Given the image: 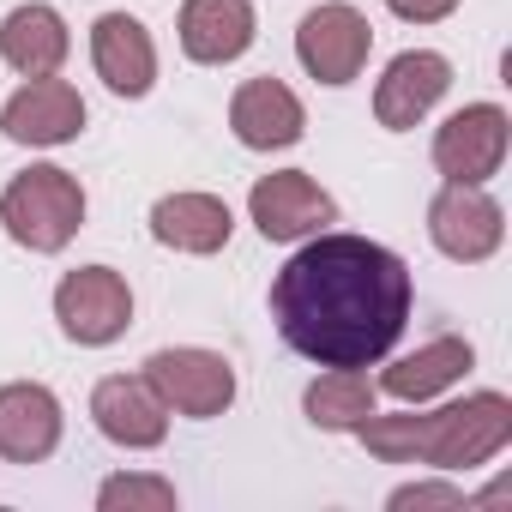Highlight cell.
<instances>
[{
	"label": "cell",
	"mask_w": 512,
	"mask_h": 512,
	"mask_svg": "<svg viewBox=\"0 0 512 512\" xmlns=\"http://www.w3.org/2000/svg\"><path fill=\"white\" fill-rule=\"evenodd\" d=\"M151 235L175 253H193V260H205V253H223L229 235H235V211L217 199V193H163L151 205Z\"/></svg>",
	"instance_id": "obj_18"
},
{
	"label": "cell",
	"mask_w": 512,
	"mask_h": 512,
	"mask_svg": "<svg viewBox=\"0 0 512 512\" xmlns=\"http://www.w3.org/2000/svg\"><path fill=\"white\" fill-rule=\"evenodd\" d=\"M374 404H380V386H374L362 368H326V374L302 392L308 422L326 428V434H356Z\"/></svg>",
	"instance_id": "obj_20"
},
{
	"label": "cell",
	"mask_w": 512,
	"mask_h": 512,
	"mask_svg": "<svg viewBox=\"0 0 512 512\" xmlns=\"http://www.w3.org/2000/svg\"><path fill=\"white\" fill-rule=\"evenodd\" d=\"M374 55V25L362 7H350V0H326V7L302 13L296 25V61L308 67V79L320 85H356L362 67Z\"/></svg>",
	"instance_id": "obj_5"
},
{
	"label": "cell",
	"mask_w": 512,
	"mask_h": 512,
	"mask_svg": "<svg viewBox=\"0 0 512 512\" xmlns=\"http://www.w3.org/2000/svg\"><path fill=\"white\" fill-rule=\"evenodd\" d=\"M428 422H434V410H398V416L368 410V416H362V428H356V440H362L380 464H422Z\"/></svg>",
	"instance_id": "obj_21"
},
{
	"label": "cell",
	"mask_w": 512,
	"mask_h": 512,
	"mask_svg": "<svg viewBox=\"0 0 512 512\" xmlns=\"http://www.w3.org/2000/svg\"><path fill=\"white\" fill-rule=\"evenodd\" d=\"M181 55L199 67H229L253 49L260 37V19H253V0H181V19H175Z\"/></svg>",
	"instance_id": "obj_15"
},
{
	"label": "cell",
	"mask_w": 512,
	"mask_h": 512,
	"mask_svg": "<svg viewBox=\"0 0 512 512\" xmlns=\"http://www.w3.org/2000/svg\"><path fill=\"white\" fill-rule=\"evenodd\" d=\"M470 362H476L470 338H428L422 350L398 356L374 386H380L386 398H398V404H428V398H440L446 386H458V380L470 374Z\"/></svg>",
	"instance_id": "obj_19"
},
{
	"label": "cell",
	"mask_w": 512,
	"mask_h": 512,
	"mask_svg": "<svg viewBox=\"0 0 512 512\" xmlns=\"http://www.w3.org/2000/svg\"><path fill=\"white\" fill-rule=\"evenodd\" d=\"M73 55V31L67 19L49 7V0H25L0 19V61H7L19 79H43V73H61Z\"/></svg>",
	"instance_id": "obj_17"
},
{
	"label": "cell",
	"mask_w": 512,
	"mask_h": 512,
	"mask_svg": "<svg viewBox=\"0 0 512 512\" xmlns=\"http://www.w3.org/2000/svg\"><path fill=\"white\" fill-rule=\"evenodd\" d=\"M55 320L79 350H103L133 326V290L115 266H79L55 284Z\"/></svg>",
	"instance_id": "obj_7"
},
{
	"label": "cell",
	"mask_w": 512,
	"mask_h": 512,
	"mask_svg": "<svg viewBox=\"0 0 512 512\" xmlns=\"http://www.w3.org/2000/svg\"><path fill=\"white\" fill-rule=\"evenodd\" d=\"M0 229L25 253H61L85 229V187L61 163H31L0 187Z\"/></svg>",
	"instance_id": "obj_2"
},
{
	"label": "cell",
	"mask_w": 512,
	"mask_h": 512,
	"mask_svg": "<svg viewBox=\"0 0 512 512\" xmlns=\"http://www.w3.org/2000/svg\"><path fill=\"white\" fill-rule=\"evenodd\" d=\"M61 398L43 380H7L0 386V458L7 464H43L61 446Z\"/></svg>",
	"instance_id": "obj_14"
},
{
	"label": "cell",
	"mask_w": 512,
	"mask_h": 512,
	"mask_svg": "<svg viewBox=\"0 0 512 512\" xmlns=\"http://www.w3.org/2000/svg\"><path fill=\"white\" fill-rule=\"evenodd\" d=\"M247 217H253V229H260L266 241H308L326 223H338V199L308 169H278V175L253 181Z\"/></svg>",
	"instance_id": "obj_9"
},
{
	"label": "cell",
	"mask_w": 512,
	"mask_h": 512,
	"mask_svg": "<svg viewBox=\"0 0 512 512\" xmlns=\"http://www.w3.org/2000/svg\"><path fill=\"white\" fill-rule=\"evenodd\" d=\"M145 380L157 386V398L169 404V416H187V422H211L235 404V362L205 350V344H175V350H157L145 362Z\"/></svg>",
	"instance_id": "obj_4"
},
{
	"label": "cell",
	"mask_w": 512,
	"mask_h": 512,
	"mask_svg": "<svg viewBox=\"0 0 512 512\" xmlns=\"http://www.w3.org/2000/svg\"><path fill=\"white\" fill-rule=\"evenodd\" d=\"M175 506H181L175 482L145 476V470H121L97 488V512H175Z\"/></svg>",
	"instance_id": "obj_22"
},
{
	"label": "cell",
	"mask_w": 512,
	"mask_h": 512,
	"mask_svg": "<svg viewBox=\"0 0 512 512\" xmlns=\"http://www.w3.org/2000/svg\"><path fill=\"white\" fill-rule=\"evenodd\" d=\"M229 133L247 145V151H290L302 145L308 133V109L302 97L284 85V79H241L235 97H229Z\"/></svg>",
	"instance_id": "obj_13"
},
{
	"label": "cell",
	"mask_w": 512,
	"mask_h": 512,
	"mask_svg": "<svg viewBox=\"0 0 512 512\" xmlns=\"http://www.w3.org/2000/svg\"><path fill=\"white\" fill-rule=\"evenodd\" d=\"M506 446H512V398L506 392H470V398L434 410L422 464L440 476H470L488 458H500Z\"/></svg>",
	"instance_id": "obj_3"
},
{
	"label": "cell",
	"mask_w": 512,
	"mask_h": 512,
	"mask_svg": "<svg viewBox=\"0 0 512 512\" xmlns=\"http://www.w3.org/2000/svg\"><path fill=\"white\" fill-rule=\"evenodd\" d=\"M428 241L458 266H482L500 253L506 241V211L488 187L476 181H446L434 199H428Z\"/></svg>",
	"instance_id": "obj_6"
},
{
	"label": "cell",
	"mask_w": 512,
	"mask_h": 512,
	"mask_svg": "<svg viewBox=\"0 0 512 512\" xmlns=\"http://www.w3.org/2000/svg\"><path fill=\"white\" fill-rule=\"evenodd\" d=\"M386 13H398L404 25H440L458 13V0H386Z\"/></svg>",
	"instance_id": "obj_24"
},
{
	"label": "cell",
	"mask_w": 512,
	"mask_h": 512,
	"mask_svg": "<svg viewBox=\"0 0 512 512\" xmlns=\"http://www.w3.org/2000/svg\"><path fill=\"white\" fill-rule=\"evenodd\" d=\"M91 67L115 97H145L157 85V43L133 13H103L91 25Z\"/></svg>",
	"instance_id": "obj_16"
},
{
	"label": "cell",
	"mask_w": 512,
	"mask_h": 512,
	"mask_svg": "<svg viewBox=\"0 0 512 512\" xmlns=\"http://www.w3.org/2000/svg\"><path fill=\"white\" fill-rule=\"evenodd\" d=\"M464 500H470V494H464L458 482H446V476H440V482H404V488H392V494H386V506H392V512H422V506H464Z\"/></svg>",
	"instance_id": "obj_23"
},
{
	"label": "cell",
	"mask_w": 512,
	"mask_h": 512,
	"mask_svg": "<svg viewBox=\"0 0 512 512\" xmlns=\"http://www.w3.org/2000/svg\"><path fill=\"white\" fill-rule=\"evenodd\" d=\"M452 91V61L440 49H404L386 61V73L374 79V121L386 133H410L416 121L434 115V103Z\"/></svg>",
	"instance_id": "obj_11"
},
{
	"label": "cell",
	"mask_w": 512,
	"mask_h": 512,
	"mask_svg": "<svg viewBox=\"0 0 512 512\" xmlns=\"http://www.w3.org/2000/svg\"><path fill=\"white\" fill-rule=\"evenodd\" d=\"M410 266L368 235L320 229L272 278V326L314 368H374L410 326Z\"/></svg>",
	"instance_id": "obj_1"
},
{
	"label": "cell",
	"mask_w": 512,
	"mask_h": 512,
	"mask_svg": "<svg viewBox=\"0 0 512 512\" xmlns=\"http://www.w3.org/2000/svg\"><path fill=\"white\" fill-rule=\"evenodd\" d=\"M0 133H7L13 145H31V151L73 145V139L85 133V97H79L61 73L25 79L7 103H0Z\"/></svg>",
	"instance_id": "obj_10"
},
{
	"label": "cell",
	"mask_w": 512,
	"mask_h": 512,
	"mask_svg": "<svg viewBox=\"0 0 512 512\" xmlns=\"http://www.w3.org/2000/svg\"><path fill=\"white\" fill-rule=\"evenodd\" d=\"M506 145H512V121L500 103H464L452 109L440 127H434V169L446 181H476L488 187L506 163Z\"/></svg>",
	"instance_id": "obj_8"
},
{
	"label": "cell",
	"mask_w": 512,
	"mask_h": 512,
	"mask_svg": "<svg viewBox=\"0 0 512 512\" xmlns=\"http://www.w3.org/2000/svg\"><path fill=\"white\" fill-rule=\"evenodd\" d=\"M91 422L121 452H151L169 440V404L145 374H103L91 392Z\"/></svg>",
	"instance_id": "obj_12"
}]
</instances>
